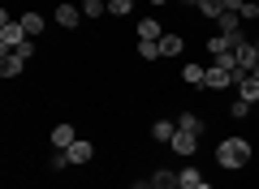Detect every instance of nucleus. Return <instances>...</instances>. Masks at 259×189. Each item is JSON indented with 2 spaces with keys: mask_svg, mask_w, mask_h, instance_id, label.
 Masks as SVG:
<instances>
[{
  "mask_svg": "<svg viewBox=\"0 0 259 189\" xmlns=\"http://www.w3.org/2000/svg\"><path fill=\"white\" fill-rule=\"evenodd\" d=\"M151 5H168V0H151Z\"/></svg>",
  "mask_w": 259,
  "mask_h": 189,
  "instance_id": "26",
  "label": "nucleus"
},
{
  "mask_svg": "<svg viewBox=\"0 0 259 189\" xmlns=\"http://www.w3.org/2000/svg\"><path fill=\"white\" fill-rule=\"evenodd\" d=\"M65 155H69V163H91V159H95V146L87 142V138H78V142L69 146Z\"/></svg>",
  "mask_w": 259,
  "mask_h": 189,
  "instance_id": "9",
  "label": "nucleus"
},
{
  "mask_svg": "<svg viewBox=\"0 0 259 189\" xmlns=\"http://www.w3.org/2000/svg\"><path fill=\"white\" fill-rule=\"evenodd\" d=\"M250 159H255V151H250V142H246V138H225V142H216V163H221L225 172L246 168Z\"/></svg>",
  "mask_w": 259,
  "mask_h": 189,
  "instance_id": "1",
  "label": "nucleus"
},
{
  "mask_svg": "<svg viewBox=\"0 0 259 189\" xmlns=\"http://www.w3.org/2000/svg\"><path fill=\"white\" fill-rule=\"evenodd\" d=\"M255 5H259V0H255Z\"/></svg>",
  "mask_w": 259,
  "mask_h": 189,
  "instance_id": "30",
  "label": "nucleus"
},
{
  "mask_svg": "<svg viewBox=\"0 0 259 189\" xmlns=\"http://www.w3.org/2000/svg\"><path fill=\"white\" fill-rule=\"evenodd\" d=\"M246 112H250V103H246V99H233V103H229V116H233V120H242Z\"/></svg>",
  "mask_w": 259,
  "mask_h": 189,
  "instance_id": "23",
  "label": "nucleus"
},
{
  "mask_svg": "<svg viewBox=\"0 0 259 189\" xmlns=\"http://www.w3.org/2000/svg\"><path fill=\"white\" fill-rule=\"evenodd\" d=\"M255 52H259V39H255Z\"/></svg>",
  "mask_w": 259,
  "mask_h": 189,
  "instance_id": "28",
  "label": "nucleus"
},
{
  "mask_svg": "<svg viewBox=\"0 0 259 189\" xmlns=\"http://www.w3.org/2000/svg\"><path fill=\"white\" fill-rule=\"evenodd\" d=\"M182 47H186V39L164 30V39H160V56H164V60H173V56H182Z\"/></svg>",
  "mask_w": 259,
  "mask_h": 189,
  "instance_id": "11",
  "label": "nucleus"
},
{
  "mask_svg": "<svg viewBox=\"0 0 259 189\" xmlns=\"http://www.w3.org/2000/svg\"><path fill=\"white\" fill-rule=\"evenodd\" d=\"M22 30H26V39H39L44 35V13H22Z\"/></svg>",
  "mask_w": 259,
  "mask_h": 189,
  "instance_id": "14",
  "label": "nucleus"
},
{
  "mask_svg": "<svg viewBox=\"0 0 259 189\" xmlns=\"http://www.w3.org/2000/svg\"><path fill=\"white\" fill-rule=\"evenodd\" d=\"M18 56H22V60H30V56H35V39H26V43L18 47Z\"/></svg>",
  "mask_w": 259,
  "mask_h": 189,
  "instance_id": "24",
  "label": "nucleus"
},
{
  "mask_svg": "<svg viewBox=\"0 0 259 189\" xmlns=\"http://www.w3.org/2000/svg\"><path fill=\"white\" fill-rule=\"evenodd\" d=\"M130 189H151V180H134V185H130Z\"/></svg>",
  "mask_w": 259,
  "mask_h": 189,
  "instance_id": "25",
  "label": "nucleus"
},
{
  "mask_svg": "<svg viewBox=\"0 0 259 189\" xmlns=\"http://www.w3.org/2000/svg\"><path fill=\"white\" fill-rule=\"evenodd\" d=\"M238 99H246L250 108H255V103H259V78H255V73L238 82Z\"/></svg>",
  "mask_w": 259,
  "mask_h": 189,
  "instance_id": "10",
  "label": "nucleus"
},
{
  "mask_svg": "<svg viewBox=\"0 0 259 189\" xmlns=\"http://www.w3.org/2000/svg\"><path fill=\"white\" fill-rule=\"evenodd\" d=\"M22 69H26V60L18 52H0V78H18Z\"/></svg>",
  "mask_w": 259,
  "mask_h": 189,
  "instance_id": "7",
  "label": "nucleus"
},
{
  "mask_svg": "<svg viewBox=\"0 0 259 189\" xmlns=\"http://www.w3.org/2000/svg\"><path fill=\"white\" fill-rule=\"evenodd\" d=\"M151 189H177V172H168V168L151 172Z\"/></svg>",
  "mask_w": 259,
  "mask_h": 189,
  "instance_id": "17",
  "label": "nucleus"
},
{
  "mask_svg": "<svg viewBox=\"0 0 259 189\" xmlns=\"http://www.w3.org/2000/svg\"><path fill=\"white\" fill-rule=\"evenodd\" d=\"M255 78H259V65H255Z\"/></svg>",
  "mask_w": 259,
  "mask_h": 189,
  "instance_id": "29",
  "label": "nucleus"
},
{
  "mask_svg": "<svg viewBox=\"0 0 259 189\" xmlns=\"http://www.w3.org/2000/svg\"><path fill=\"white\" fill-rule=\"evenodd\" d=\"M238 18H242V22H255V18H259V5H255V0H242Z\"/></svg>",
  "mask_w": 259,
  "mask_h": 189,
  "instance_id": "22",
  "label": "nucleus"
},
{
  "mask_svg": "<svg viewBox=\"0 0 259 189\" xmlns=\"http://www.w3.org/2000/svg\"><path fill=\"white\" fill-rule=\"evenodd\" d=\"M82 13L87 18H104L108 13V0H82Z\"/></svg>",
  "mask_w": 259,
  "mask_h": 189,
  "instance_id": "21",
  "label": "nucleus"
},
{
  "mask_svg": "<svg viewBox=\"0 0 259 189\" xmlns=\"http://www.w3.org/2000/svg\"><path fill=\"white\" fill-rule=\"evenodd\" d=\"M199 189H212V185H207V180H203V185H199Z\"/></svg>",
  "mask_w": 259,
  "mask_h": 189,
  "instance_id": "27",
  "label": "nucleus"
},
{
  "mask_svg": "<svg viewBox=\"0 0 259 189\" xmlns=\"http://www.w3.org/2000/svg\"><path fill=\"white\" fill-rule=\"evenodd\" d=\"M87 13L78 9V5H56V26H65V30H78V22H82Z\"/></svg>",
  "mask_w": 259,
  "mask_h": 189,
  "instance_id": "6",
  "label": "nucleus"
},
{
  "mask_svg": "<svg viewBox=\"0 0 259 189\" xmlns=\"http://www.w3.org/2000/svg\"><path fill=\"white\" fill-rule=\"evenodd\" d=\"M225 86H238L233 69H225V65H212V69H207V82H203V90H225Z\"/></svg>",
  "mask_w": 259,
  "mask_h": 189,
  "instance_id": "3",
  "label": "nucleus"
},
{
  "mask_svg": "<svg viewBox=\"0 0 259 189\" xmlns=\"http://www.w3.org/2000/svg\"><path fill=\"white\" fill-rule=\"evenodd\" d=\"M177 129H186V134H199L203 138V116H199V112H182V116H177Z\"/></svg>",
  "mask_w": 259,
  "mask_h": 189,
  "instance_id": "12",
  "label": "nucleus"
},
{
  "mask_svg": "<svg viewBox=\"0 0 259 189\" xmlns=\"http://www.w3.org/2000/svg\"><path fill=\"white\" fill-rule=\"evenodd\" d=\"M22 43H26V30H22V22H13L9 13H0V52H18Z\"/></svg>",
  "mask_w": 259,
  "mask_h": 189,
  "instance_id": "2",
  "label": "nucleus"
},
{
  "mask_svg": "<svg viewBox=\"0 0 259 189\" xmlns=\"http://www.w3.org/2000/svg\"><path fill=\"white\" fill-rule=\"evenodd\" d=\"M147 134H151V142H173V134H177V120H156V125H151Z\"/></svg>",
  "mask_w": 259,
  "mask_h": 189,
  "instance_id": "13",
  "label": "nucleus"
},
{
  "mask_svg": "<svg viewBox=\"0 0 259 189\" xmlns=\"http://www.w3.org/2000/svg\"><path fill=\"white\" fill-rule=\"evenodd\" d=\"M168 146H173V151L182 155V159H190V155L199 151V134H186V129H177V134H173V142H168Z\"/></svg>",
  "mask_w": 259,
  "mask_h": 189,
  "instance_id": "5",
  "label": "nucleus"
},
{
  "mask_svg": "<svg viewBox=\"0 0 259 189\" xmlns=\"http://www.w3.org/2000/svg\"><path fill=\"white\" fill-rule=\"evenodd\" d=\"M182 82H186V86H203L207 69H203V65H182Z\"/></svg>",
  "mask_w": 259,
  "mask_h": 189,
  "instance_id": "15",
  "label": "nucleus"
},
{
  "mask_svg": "<svg viewBox=\"0 0 259 189\" xmlns=\"http://www.w3.org/2000/svg\"><path fill=\"white\" fill-rule=\"evenodd\" d=\"M207 52H212L216 60H221V56H229V52H233V43H229L225 35H212V39H207Z\"/></svg>",
  "mask_w": 259,
  "mask_h": 189,
  "instance_id": "18",
  "label": "nucleus"
},
{
  "mask_svg": "<svg viewBox=\"0 0 259 189\" xmlns=\"http://www.w3.org/2000/svg\"><path fill=\"white\" fill-rule=\"evenodd\" d=\"M139 39H147V43H160V39H164V22L143 18V22H139Z\"/></svg>",
  "mask_w": 259,
  "mask_h": 189,
  "instance_id": "8",
  "label": "nucleus"
},
{
  "mask_svg": "<svg viewBox=\"0 0 259 189\" xmlns=\"http://www.w3.org/2000/svg\"><path fill=\"white\" fill-rule=\"evenodd\" d=\"M139 60H164V56H160V43H147V39H139Z\"/></svg>",
  "mask_w": 259,
  "mask_h": 189,
  "instance_id": "20",
  "label": "nucleus"
},
{
  "mask_svg": "<svg viewBox=\"0 0 259 189\" xmlns=\"http://www.w3.org/2000/svg\"><path fill=\"white\" fill-rule=\"evenodd\" d=\"M199 13H203V18H221V13H229V9H225V0H199Z\"/></svg>",
  "mask_w": 259,
  "mask_h": 189,
  "instance_id": "19",
  "label": "nucleus"
},
{
  "mask_svg": "<svg viewBox=\"0 0 259 189\" xmlns=\"http://www.w3.org/2000/svg\"><path fill=\"white\" fill-rule=\"evenodd\" d=\"M48 142H52V151H69V146L78 142V129L74 125H56L52 134H48Z\"/></svg>",
  "mask_w": 259,
  "mask_h": 189,
  "instance_id": "4",
  "label": "nucleus"
},
{
  "mask_svg": "<svg viewBox=\"0 0 259 189\" xmlns=\"http://www.w3.org/2000/svg\"><path fill=\"white\" fill-rule=\"evenodd\" d=\"M199 185H203V172L199 168H182L177 172V189H199Z\"/></svg>",
  "mask_w": 259,
  "mask_h": 189,
  "instance_id": "16",
  "label": "nucleus"
}]
</instances>
